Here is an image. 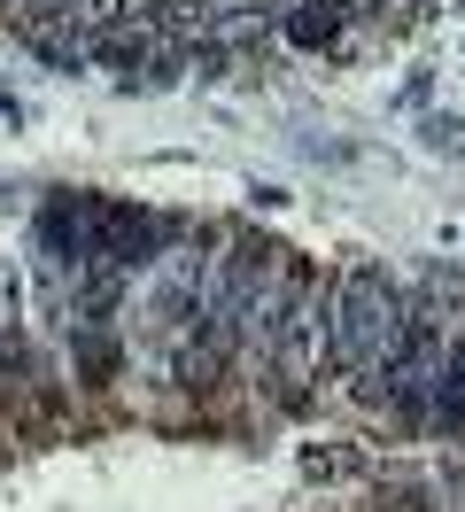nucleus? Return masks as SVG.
I'll return each instance as SVG.
<instances>
[{
	"label": "nucleus",
	"mask_w": 465,
	"mask_h": 512,
	"mask_svg": "<svg viewBox=\"0 0 465 512\" xmlns=\"http://www.w3.org/2000/svg\"><path fill=\"white\" fill-rule=\"evenodd\" d=\"M326 350H334V319H326V288L303 272V288L287 295V319H279L272 334V365H279V381L287 388H303L318 381V365H326Z\"/></svg>",
	"instance_id": "f03ea898"
},
{
	"label": "nucleus",
	"mask_w": 465,
	"mask_h": 512,
	"mask_svg": "<svg viewBox=\"0 0 465 512\" xmlns=\"http://www.w3.org/2000/svg\"><path fill=\"white\" fill-rule=\"evenodd\" d=\"M434 412L450 419V427H465V342L442 357V381H434Z\"/></svg>",
	"instance_id": "423d86ee"
},
{
	"label": "nucleus",
	"mask_w": 465,
	"mask_h": 512,
	"mask_svg": "<svg viewBox=\"0 0 465 512\" xmlns=\"http://www.w3.org/2000/svg\"><path fill=\"white\" fill-rule=\"evenodd\" d=\"M24 16H78V0H24Z\"/></svg>",
	"instance_id": "6e6552de"
},
{
	"label": "nucleus",
	"mask_w": 465,
	"mask_h": 512,
	"mask_svg": "<svg viewBox=\"0 0 465 512\" xmlns=\"http://www.w3.org/2000/svg\"><path fill=\"white\" fill-rule=\"evenodd\" d=\"M326 319H334V357L349 373H380V365L403 350V334H411V311H403L396 280H388L380 264H349V272H341Z\"/></svg>",
	"instance_id": "f257e3e1"
},
{
	"label": "nucleus",
	"mask_w": 465,
	"mask_h": 512,
	"mask_svg": "<svg viewBox=\"0 0 465 512\" xmlns=\"http://www.w3.org/2000/svg\"><path fill=\"white\" fill-rule=\"evenodd\" d=\"M24 39H31V47H39L55 70L93 63V55H86V32H78V16H24Z\"/></svg>",
	"instance_id": "20e7f679"
},
{
	"label": "nucleus",
	"mask_w": 465,
	"mask_h": 512,
	"mask_svg": "<svg viewBox=\"0 0 465 512\" xmlns=\"http://www.w3.org/2000/svg\"><path fill=\"white\" fill-rule=\"evenodd\" d=\"M334 32H341V0H295L287 8V39L295 47H326Z\"/></svg>",
	"instance_id": "39448f33"
},
{
	"label": "nucleus",
	"mask_w": 465,
	"mask_h": 512,
	"mask_svg": "<svg viewBox=\"0 0 465 512\" xmlns=\"http://www.w3.org/2000/svg\"><path fill=\"white\" fill-rule=\"evenodd\" d=\"M419 140H427L434 156H465V117H427V125H419Z\"/></svg>",
	"instance_id": "0eeeda50"
},
{
	"label": "nucleus",
	"mask_w": 465,
	"mask_h": 512,
	"mask_svg": "<svg viewBox=\"0 0 465 512\" xmlns=\"http://www.w3.org/2000/svg\"><path fill=\"white\" fill-rule=\"evenodd\" d=\"M388 373V396H396L403 412H419L434 396V381H442V334H434V319H411V334H403V350L380 365Z\"/></svg>",
	"instance_id": "7ed1b4c3"
}]
</instances>
